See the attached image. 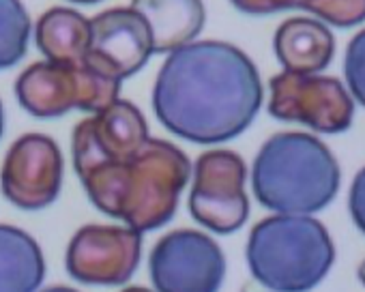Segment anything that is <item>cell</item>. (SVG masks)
Wrapping results in <instances>:
<instances>
[{
    "mask_svg": "<svg viewBox=\"0 0 365 292\" xmlns=\"http://www.w3.org/2000/svg\"><path fill=\"white\" fill-rule=\"evenodd\" d=\"M252 187L258 202L282 215H312L339 189V166L327 146L307 133H275L256 155Z\"/></svg>",
    "mask_w": 365,
    "mask_h": 292,
    "instance_id": "cell-3",
    "label": "cell"
},
{
    "mask_svg": "<svg viewBox=\"0 0 365 292\" xmlns=\"http://www.w3.org/2000/svg\"><path fill=\"white\" fill-rule=\"evenodd\" d=\"M31 18L22 0H0V69L14 67L29 48Z\"/></svg>",
    "mask_w": 365,
    "mask_h": 292,
    "instance_id": "cell-17",
    "label": "cell"
},
{
    "mask_svg": "<svg viewBox=\"0 0 365 292\" xmlns=\"http://www.w3.org/2000/svg\"><path fill=\"white\" fill-rule=\"evenodd\" d=\"M344 71H346L350 93L361 105H365V31H361L348 43Z\"/></svg>",
    "mask_w": 365,
    "mask_h": 292,
    "instance_id": "cell-19",
    "label": "cell"
},
{
    "mask_svg": "<svg viewBox=\"0 0 365 292\" xmlns=\"http://www.w3.org/2000/svg\"><path fill=\"white\" fill-rule=\"evenodd\" d=\"M312 0H232V5L243 11V14H254V16H264V14H275L284 9H305L309 7Z\"/></svg>",
    "mask_w": 365,
    "mask_h": 292,
    "instance_id": "cell-20",
    "label": "cell"
},
{
    "mask_svg": "<svg viewBox=\"0 0 365 292\" xmlns=\"http://www.w3.org/2000/svg\"><path fill=\"white\" fill-rule=\"evenodd\" d=\"M307 11L333 26L350 28L365 22V0H312Z\"/></svg>",
    "mask_w": 365,
    "mask_h": 292,
    "instance_id": "cell-18",
    "label": "cell"
},
{
    "mask_svg": "<svg viewBox=\"0 0 365 292\" xmlns=\"http://www.w3.org/2000/svg\"><path fill=\"white\" fill-rule=\"evenodd\" d=\"M348 207H350V215H352L354 224L365 234V168L352 181Z\"/></svg>",
    "mask_w": 365,
    "mask_h": 292,
    "instance_id": "cell-21",
    "label": "cell"
},
{
    "mask_svg": "<svg viewBox=\"0 0 365 292\" xmlns=\"http://www.w3.org/2000/svg\"><path fill=\"white\" fill-rule=\"evenodd\" d=\"M3 133H5V108L0 103V137H3Z\"/></svg>",
    "mask_w": 365,
    "mask_h": 292,
    "instance_id": "cell-23",
    "label": "cell"
},
{
    "mask_svg": "<svg viewBox=\"0 0 365 292\" xmlns=\"http://www.w3.org/2000/svg\"><path fill=\"white\" fill-rule=\"evenodd\" d=\"M359 279L365 283V262H363V264H361V268H359Z\"/></svg>",
    "mask_w": 365,
    "mask_h": 292,
    "instance_id": "cell-26",
    "label": "cell"
},
{
    "mask_svg": "<svg viewBox=\"0 0 365 292\" xmlns=\"http://www.w3.org/2000/svg\"><path fill=\"white\" fill-rule=\"evenodd\" d=\"M331 31L307 18H292L284 22L275 33V54L286 71L314 75L322 71L333 58Z\"/></svg>",
    "mask_w": 365,
    "mask_h": 292,
    "instance_id": "cell-14",
    "label": "cell"
},
{
    "mask_svg": "<svg viewBox=\"0 0 365 292\" xmlns=\"http://www.w3.org/2000/svg\"><path fill=\"white\" fill-rule=\"evenodd\" d=\"M245 177V162L232 151L200 155L194 166V187L190 194L194 219L220 234L239 230L250 215Z\"/></svg>",
    "mask_w": 365,
    "mask_h": 292,
    "instance_id": "cell-6",
    "label": "cell"
},
{
    "mask_svg": "<svg viewBox=\"0 0 365 292\" xmlns=\"http://www.w3.org/2000/svg\"><path fill=\"white\" fill-rule=\"evenodd\" d=\"M335 249L327 228L307 215H273L254 226L247 264L273 292H307L329 273Z\"/></svg>",
    "mask_w": 365,
    "mask_h": 292,
    "instance_id": "cell-4",
    "label": "cell"
},
{
    "mask_svg": "<svg viewBox=\"0 0 365 292\" xmlns=\"http://www.w3.org/2000/svg\"><path fill=\"white\" fill-rule=\"evenodd\" d=\"M71 3H78V5H95L99 0H71Z\"/></svg>",
    "mask_w": 365,
    "mask_h": 292,
    "instance_id": "cell-25",
    "label": "cell"
},
{
    "mask_svg": "<svg viewBox=\"0 0 365 292\" xmlns=\"http://www.w3.org/2000/svg\"><path fill=\"white\" fill-rule=\"evenodd\" d=\"M78 177L99 211L138 232H148L176 213L192 164L172 142L148 137L131 160L101 164Z\"/></svg>",
    "mask_w": 365,
    "mask_h": 292,
    "instance_id": "cell-2",
    "label": "cell"
},
{
    "mask_svg": "<svg viewBox=\"0 0 365 292\" xmlns=\"http://www.w3.org/2000/svg\"><path fill=\"white\" fill-rule=\"evenodd\" d=\"M43 292H78V290L67 288V286H54V288H48V290H43Z\"/></svg>",
    "mask_w": 365,
    "mask_h": 292,
    "instance_id": "cell-22",
    "label": "cell"
},
{
    "mask_svg": "<svg viewBox=\"0 0 365 292\" xmlns=\"http://www.w3.org/2000/svg\"><path fill=\"white\" fill-rule=\"evenodd\" d=\"M3 192L7 200L24 211L50 207L63 183V155L58 144L41 133H29L14 142L3 170Z\"/></svg>",
    "mask_w": 365,
    "mask_h": 292,
    "instance_id": "cell-11",
    "label": "cell"
},
{
    "mask_svg": "<svg viewBox=\"0 0 365 292\" xmlns=\"http://www.w3.org/2000/svg\"><path fill=\"white\" fill-rule=\"evenodd\" d=\"M269 112L279 120L303 122L322 133H339L352 125L354 105L335 78L284 71L271 80Z\"/></svg>",
    "mask_w": 365,
    "mask_h": 292,
    "instance_id": "cell-8",
    "label": "cell"
},
{
    "mask_svg": "<svg viewBox=\"0 0 365 292\" xmlns=\"http://www.w3.org/2000/svg\"><path fill=\"white\" fill-rule=\"evenodd\" d=\"M46 275V262L37 241L16 228L0 224V292H37Z\"/></svg>",
    "mask_w": 365,
    "mask_h": 292,
    "instance_id": "cell-16",
    "label": "cell"
},
{
    "mask_svg": "<svg viewBox=\"0 0 365 292\" xmlns=\"http://www.w3.org/2000/svg\"><path fill=\"white\" fill-rule=\"evenodd\" d=\"M262 105V82L245 52L192 41L168 54L153 86V110L174 135L222 144L241 135Z\"/></svg>",
    "mask_w": 365,
    "mask_h": 292,
    "instance_id": "cell-1",
    "label": "cell"
},
{
    "mask_svg": "<svg viewBox=\"0 0 365 292\" xmlns=\"http://www.w3.org/2000/svg\"><path fill=\"white\" fill-rule=\"evenodd\" d=\"M150 31L153 54H170L196 41L207 14L202 0H131Z\"/></svg>",
    "mask_w": 365,
    "mask_h": 292,
    "instance_id": "cell-13",
    "label": "cell"
},
{
    "mask_svg": "<svg viewBox=\"0 0 365 292\" xmlns=\"http://www.w3.org/2000/svg\"><path fill=\"white\" fill-rule=\"evenodd\" d=\"M123 292H153L148 288H140V286H131V288H125Z\"/></svg>",
    "mask_w": 365,
    "mask_h": 292,
    "instance_id": "cell-24",
    "label": "cell"
},
{
    "mask_svg": "<svg viewBox=\"0 0 365 292\" xmlns=\"http://www.w3.org/2000/svg\"><path fill=\"white\" fill-rule=\"evenodd\" d=\"M91 22V43L84 65L93 71L123 80L138 73L153 54V39L146 22L131 7H114L97 14Z\"/></svg>",
    "mask_w": 365,
    "mask_h": 292,
    "instance_id": "cell-12",
    "label": "cell"
},
{
    "mask_svg": "<svg viewBox=\"0 0 365 292\" xmlns=\"http://www.w3.org/2000/svg\"><path fill=\"white\" fill-rule=\"evenodd\" d=\"M142 258V232L123 226H84L67 249L73 279L95 286H120L131 279Z\"/></svg>",
    "mask_w": 365,
    "mask_h": 292,
    "instance_id": "cell-9",
    "label": "cell"
},
{
    "mask_svg": "<svg viewBox=\"0 0 365 292\" xmlns=\"http://www.w3.org/2000/svg\"><path fill=\"white\" fill-rule=\"evenodd\" d=\"M120 82L86 65L35 63L16 82L20 105L39 118L63 116L71 110L99 112L118 99Z\"/></svg>",
    "mask_w": 365,
    "mask_h": 292,
    "instance_id": "cell-5",
    "label": "cell"
},
{
    "mask_svg": "<svg viewBox=\"0 0 365 292\" xmlns=\"http://www.w3.org/2000/svg\"><path fill=\"white\" fill-rule=\"evenodd\" d=\"M148 268L157 292H217L226 275V260L211 236L176 230L153 247Z\"/></svg>",
    "mask_w": 365,
    "mask_h": 292,
    "instance_id": "cell-7",
    "label": "cell"
},
{
    "mask_svg": "<svg viewBox=\"0 0 365 292\" xmlns=\"http://www.w3.org/2000/svg\"><path fill=\"white\" fill-rule=\"evenodd\" d=\"M148 140L142 112L123 99L78 122L73 131V168L82 174L101 164L131 160Z\"/></svg>",
    "mask_w": 365,
    "mask_h": 292,
    "instance_id": "cell-10",
    "label": "cell"
},
{
    "mask_svg": "<svg viewBox=\"0 0 365 292\" xmlns=\"http://www.w3.org/2000/svg\"><path fill=\"white\" fill-rule=\"evenodd\" d=\"M35 43L50 63L84 65L91 43V22L76 9L54 7L39 18Z\"/></svg>",
    "mask_w": 365,
    "mask_h": 292,
    "instance_id": "cell-15",
    "label": "cell"
}]
</instances>
